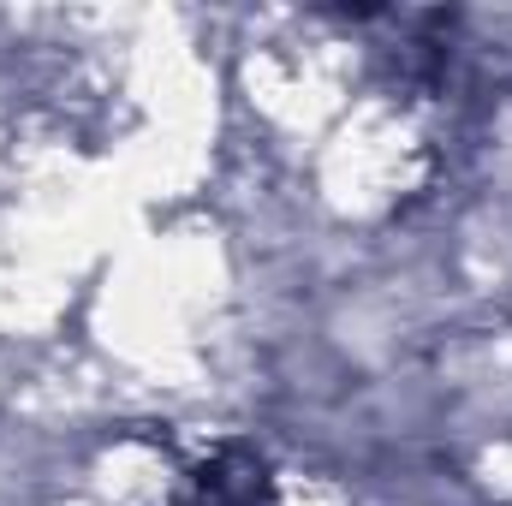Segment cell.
<instances>
[{"label":"cell","mask_w":512,"mask_h":506,"mask_svg":"<svg viewBox=\"0 0 512 506\" xmlns=\"http://www.w3.org/2000/svg\"><path fill=\"white\" fill-rule=\"evenodd\" d=\"M203 477H209V501L215 506H268V471H262V459H256L251 447H239V441L221 447Z\"/></svg>","instance_id":"cell-1"}]
</instances>
